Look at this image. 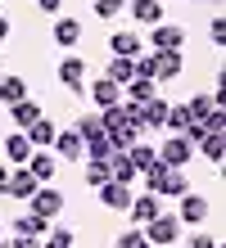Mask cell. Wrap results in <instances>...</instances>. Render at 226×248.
<instances>
[{"mask_svg":"<svg viewBox=\"0 0 226 248\" xmlns=\"http://www.w3.org/2000/svg\"><path fill=\"white\" fill-rule=\"evenodd\" d=\"M27 208H32V217H41V221L54 226V217L64 212V189H59V185H41L36 194L27 199Z\"/></svg>","mask_w":226,"mask_h":248,"instance_id":"cell-1","label":"cell"},{"mask_svg":"<svg viewBox=\"0 0 226 248\" xmlns=\"http://www.w3.org/2000/svg\"><path fill=\"white\" fill-rule=\"evenodd\" d=\"M190 154H194V144H190L186 136H172V140H163L158 163H163V167H172V171H181V167L190 163Z\"/></svg>","mask_w":226,"mask_h":248,"instance_id":"cell-2","label":"cell"},{"mask_svg":"<svg viewBox=\"0 0 226 248\" xmlns=\"http://www.w3.org/2000/svg\"><path fill=\"white\" fill-rule=\"evenodd\" d=\"M59 81H64L72 95H86V59H77V54L59 59Z\"/></svg>","mask_w":226,"mask_h":248,"instance_id":"cell-3","label":"cell"},{"mask_svg":"<svg viewBox=\"0 0 226 248\" xmlns=\"http://www.w3.org/2000/svg\"><path fill=\"white\" fill-rule=\"evenodd\" d=\"M131 199H136L131 185H122V181H104V185H100V203H104L109 212H127Z\"/></svg>","mask_w":226,"mask_h":248,"instance_id":"cell-4","label":"cell"},{"mask_svg":"<svg viewBox=\"0 0 226 248\" xmlns=\"http://www.w3.org/2000/svg\"><path fill=\"white\" fill-rule=\"evenodd\" d=\"M36 189H41V185H36V176H32L27 167H14V171H9V181H5V194H9V199H18V203H27Z\"/></svg>","mask_w":226,"mask_h":248,"instance_id":"cell-5","label":"cell"},{"mask_svg":"<svg viewBox=\"0 0 226 248\" xmlns=\"http://www.w3.org/2000/svg\"><path fill=\"white\" fill-rule=\"evenodd\" d=\"M176 235H181V221H176V217H168V212H158L154 221H145V239H149V244H172Z\"/></svg>","mask_w":226,"mask_h":248,"instance_id":"cell-6","label":"cell"},{"mask_svg":"<svg viewBox=\"0 0 226 248\" xmlns=\"http://www.w3.org/2000/svg\"><path fill=\"white\" fill-rule=\"evenodd\" d=\"M208 212H213V203H208L204 194H181V212H176V221H190V226H199V221H208Z\"/></svg>","mask_w":226,"mask_h":248,"instance_id":"cell-7","label":"cell"},{"mask_svg":"<svg viewBox=\"0 0 226 248\" xmlns=\"http://www.w3.org/2000/svg\"><path fill=\"white\" fill-rule=\"evenodd\" d=\"M50 149H54V158H64V163H82V158H86V149H82V136H77L72 126H68V131H59Z\"/></svg>","mask_w":226,"mask_h":248,"instance_id":"cell-8","label":"cell"},{"mask_svg":"<svg viewBox=\"0 0 226 248\" xmlns=\"http://www.w3.org/2000/svg\"><path fill=\"white\" fill-rule=\"evenodd\" d=\"M181 41H186V27H176V23H158L149 32V46L154 50H181Z\"/></svg>","mask_w":226,"mask_h":248,"instance_id":"cell-9","label":"cell"},{"mask_svg":"<svg viewBox=\"0 0 226 248\" xmlns=\"http://www.w3.org/2000/svg\"><path fill=\"white\" fill-rule=\"evenodd\" d=\"M181 77V50H154V81Z\"/></svg>","mask_w":226,"mask_h":248,"instance_id":"cell-10","label":"cell"},{"mask_svg":"<svg viewBox=\"0 0 226 248\" xmlns=\"http://www.w3.org/2000/svg\"><path fill=\"white\" fill-rule=\"evenodd\" d=\"M90 104L95 108H109V104H122V91L109 81V77H95L90 81Z\"/></svg>","mask_w":226,"mask_h":248,"instance_id":"cell-11","label":"cell"},{"mask_svg":"<svg viewBox=\"0 0 226 248\" xmlns=\"http://www.w3.org/2000/svg\"><path fill=\"white\" fill-rule=\"evenodd\" d=\"M136 122H140V131H154V126H163V122H168V99H149V104H140Z\"/></svg>","mask_w":226,"mask_h":248,"instance_id":"cell-12","label":"cell"},{"mask_svg":"<svg viewBox=\"0 0 226 248\" xmlns=\"http://www.w3.org/2000/svg\"><path fill=\"white\" fill-rule=\"evenodd\" d=\"M158 208H163V199H158V194H136L127 212H131V221H140V226H145V221H154V217H158Z\"/></svg>","mask_w":226,"mask_h":248,"instance_id":"cell-13","label":"cell"},{"mask_svg":"<svg viewBox=\"0 0 226 248\" xmlns=\"http://www.w3.org/2000/svg\"><path fill=\"white\" fill-rule=\"evenodd\" d=\"M122 99H127V104H149V99H158V86L145 81V77H131L122 86Z\"/></svg>","mask_w":226,"mask_h":248,"instance_id":"cell-14","label":"cell"},{"mask_svg":"<svg viewBox=\"0 0 226 248\" xmlns=\"http://www.w3.org/2000/svg\"><path fill=\"white\" fill-rule=\"evenodd\" d=\"M23 136H27V144H32V149H50V144H54V136H59V131H54V122H50V118H36L32 126H27V131H23Z\"/></svg>","mask_w":226,"mask_h":248,"instance_id":"cell-15","label":"cell"},{"mask_svg":"<svg viewBox=\"0 0 226 248\" xmlns=\"http://www.w3.org/2000/svg\"><path fill=\"white\" fill-rule=\"evenodd\" d=\"M131 18L145 23V27H158L163 23V0H131Z\"/></svg>","mask_w":226,"mask_h":248,"instance_id":"cell-16","label":"cell"},{"mask_svg":"<svg viewBox=\"0 0 226 248\" xmlns=\"http://www.w3.org/2000/svg\"><path fill=\"white\" fill-rule=\"evenodd\" d=\"M9 118H14V131H27L36 118H45L41 104H32V99H18V104H9Z\"/></svg>","mask_w":226,"mask_h":248,"instance_id":"cell-17","label":"cell"},{"mask_svg":"<svg viewBox=\"0 0 226 248\" xmlns=\"http://www.w3.org/2000/svg\"><path fill=\"white\" fill-rule=\"evenodd\" d=\"M5 158H9L14 167H27V158H32V144H27L23 131H14V136L5 140Z\"/></svg>","mask_w":226,"mask_h":248,"instance_id":"cell-18","label":"cell"},{"mask_svg":"<svg viewBox=\"0 0 226 248\" xmlns=\"http://www.w3.org/2000/svg\"><path fill=\"white\" fill-rule=\"evenodd\" d=\"M213 108H217V91H208V95H199V91H194V95L186 99V113H190V122H204Z\"/></svg>","mask_w":226,"mask_h":248,"instance_id":"cell-19","label":"cell"},{"mask_svg":"<svg viewBox=\"0 0 226 248\" xmlns=\"http://www.w3.org/2000/svg\"><path fill=\"white\" fill-rule=\"evenodd\" d=\"M27 171H32V176H36V185H50L54 181V154H32V158H27Z\"/></svg>","mask_w":226,"mask_h":248,"instance_id":"cell-20","label":"cell"},{"mask_svg":"<svg viewBox=\"0 0 226 248\" xmlns=\"http://www.w3.org/2000/svg\"><path fill=\"white\" fill-rule=\"evenodd\" d=\"M127 163H131L136 171H149V167L158 163V149H154V144H140V140H136L131 149H127Z\"/></svg>","mask_w":226,"mask_h":248,"instance_id":"cell-21","label":"cell"},{"mask_svg":"<svg viewBox=\"0 0 226 248\" xmlns=\"http://www.w3.org/2000/svg\"><path fill=\"white\" fill-rule=\"evenodd\" d=\"M109 46H113V54H122V59H140V36L136 32H113Z\"/></svg>","mask_w":226,"mask_h":248,"instance_id":"cell-22","label":"cell"},{"mask_svg":"<svg viewBox=\"0 0 226 248\" xmlns=\"http://www.w3.org/2000/svg\"><path fill=\"white\" fill-rule=\"evenodd\" d=\"M104 77H109L118 91H122V86L136 77V59H122V54H113V63H109V72H104Z\"/></svg>","mask_w":226,"mask_h":248,"instance_id":"cell-23","label":"cell"},{"mask_svg":"<svg viewBox=\"0 0 226 248\" xmlns=\"http://www.w3.org/2000/svg\"><path fill=\"white\" fill-rule=\"evenodd\" d=\"M45 230H50V221H41V217H32V212H23V217H14V235H27V239H41Z\"/></svg>","mask_w":226,"mask_h":248,"instance_id":"cell-24","label":"cell"},{"mask_svg":"<svg viewBox=\"0 0 226 248\" xmlns=\"http://www.w3.org/2000/svg\"><path fill=\"white\" fill-rule=\"evenodd\" d=\"M27 99V81L23 77H0V104H18Z\"/></svg>","mask_w":226,"mask_h":248,"instance_id":"cell-25","label":"cell"},{"mask_svg":"<svg viewBox=\"0 0 226 248\" xmlns=\"http://www.w3.org/2000/svg\"><path fill=\"white\" fill-rule=\"evenodd\" d=\"M54 41H59V46H77V41H82V23L77 18H59L54 23Z\"/></svg>","mask_w":226,"mask_h":248,"instance_id":"cell-26","label":"cell"},{"mask_svg":"<svg viewBox=\"0 0 226 248\" xmlns=\"http://www.w3.org/2000/svg\"><path fill=\"white\" fill-rule=\"evenodd\" d=\"M41 248H72V230L68 226H50L41 235Z\"/></svg>","mask_w":226,"mask_h":248,"instance_id":"cell-27","label":"cell"},{"mask_svg":"<svg viewBox=\"0 0 226 248\" xmlns=\"http://www.w3.org/2000/svg\"><path fill=\"white\" fill-rule=\"evenodd\" d=\"M172 131V136H181V131L190 126V113H186V104H168V122H163Z\"/></svg>","mask_w":226,"mask_h":248,"instance_id":"cell-28","label":"cell"},{"mask_svg":"<svg viewBox=\"0 0 226 248\" xmlns=\"http://www.w3.org/2000/svg\"><path fill=\"white\" fill-rule=\"evenodd\" d=\"M104 181H113V176H109V163H86V185L100 189Z\"/></svg>","mask_w":226,"mask_h":248,"instance_id":"cell-29","label":"cell"},{"mask_svg":"<svg viewBox=\"0 0 226 248\" xmlns=\"http://www.w3.org/2000/svg\"><path fill=\"white\" fill-rule=\"evenodd\" d=\"M194 149H204V158H208V163H222V136H204L199 144H194Z\"/></svg>","mask_w":226,"mask_h":248,"instance_id":"cell-30","label":"cell"},{"mask_svg":"<svg viewBox=\"0 0 226 248\" xmlns=\"http://www.w3.org/2000/svg\"><path fill=\"white\" fill-rule=\"evenodd\" d=\"M194 126H199L204 136H222V126H226V118H222V108H213V113H208L204 122H194Z\"/></svg>","mask_w":226,"mask_h":248,"instance_id":"cell-31","label":"cell"},{"mask_svg":"<svg viewBox=\"0 0 226 248\" xmlns=\"http://www.w3.org/2000/svg\"><path fill=\"white\" fill-rule=\"evenodd\" d=\"M72 131H77V136H82V140L90 136V131H104V126H100V113H82V118H77V122H72Z\"/></svg>","mask_w":226,"mask_h":248,"instance_id":"cell-32","label":"cell"},{"mask_svg":"<svg viewBox=\"0 0 226 248\" xmlns=\"http://www.w3.org/2000/svg\"><path fill=\"white\" fill-rule=\"evenodd\" d=\"M113 248H154V244H149L140 230H127V235H118V244H113Z\"/></svg>","mask_w":226,"mask_h":248,"instance_id":"cell-33","label":"cell"},{"mask_svg":"<svg viewBox=\"0 0 226 248\" xmlns=\"http://www.w3.org/2000/svg\"><path fill=\"white\" fill-rule=\"evenodd\" d=\"M122 9H127V0H95V14H100V18H118Z\"/></svg>","mask_w":226,"mask_h":248,"instance_id":"cell-34","label":"cell"},{"mask_svg":"<svg viewBox=\"0 0 226 248\" xmlns=\"http://www.w3.org/2000/svg\"><path fill=\"white\" fill-rule=\"evenodd\" d=\"M5 248H41V239H27V235H14Z\"/></svg>","mask_w":226,"mask_h":248,"instance_id":"cell-35","label":"cell"},{"mask_svg":"<svg viewBox=\"0 0 226 248\" xmlns=\"http://www.w3.org/2000/svg\"><path fill=\"white\" fill-rule=\"evenodd\" d=\"M208 36H213L217 46H222V41H226V23H222V18H213V27H208Z\"/></svg>","mask_w":226,"mask_h":248,"instance_id":"cell-36","label":"cell"},{"mask_svg":"<svg viewBox=\"0 0 226 248\" xmlns=\"http://www.w3.org/2000/svg\"><path fill=\"white\" fill-rule=\"evenodd\" d=\"M190 248H222V244H217V239H208V235H194Z\"/></svg>","mask_w":226,"mask_h":248,"instance_id":"cell-37","label":"cell"},{"mask_svg":"<svg viewBox=\"0 0 226 248\" xmlns=\"http://www.w3.org/2000/svg\"><path fill=\"white\" fill-rule=\"evenodd\" d=\"M59 5H64V0H36V9H41V14H59Z\"/></svg>","mask_w":226,"mask_h":248,"instance_id":"cell-38","label":"cell"},{"mask_svg":"<svg viewBox=\"0 0 226 248\" xmlns=\"http://www.w3.org/2000/svg\"><path fill=\"white\" fill-rule=\"evenodd\" d=\"M5 181H9V163H0V194H5Z\"/></svg>","mask_w":226,"mask_h":248,"instance_id":"cell-39","label":"cell"},{"mask_svg":"<svg viewBox=\"0 0 226 248\" xmlns=\"http://www.w3.org/2000/svg\"><path fill=\"white\" fill-rule=\"evenodd\" d=\"M5 36H9V23H5V18H0V41H5Z\"/></svg>","mask_w":226,"mask_h":248,"instance_id":"cell-40","label":"cell"},{"mask_svg":"<svg viewBox=\"0 0 226 248\" xmlns=\"http://www.w3.org/2000/svg\"><path fill=\"white\" fill-rule=\"evenodd\" d=\"M0 248H5V244H0Z\"/></svg>","mask_w":226,"mask_h":248,"instance_id":"cell-41","label":"cell"}]
</instances>
